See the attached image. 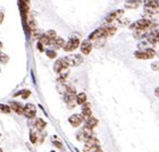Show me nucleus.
Wrapping results in <instances>:
<instances>
[{
	"label": "nucleus",
	"instance_id": "ddd939ff",
	"mask_svg": "<svg viewBox=\"0 0 159 152\" xmlns=\"http://www.w3.org/2000/svg\"><path fill=\"white\" fill-rule=\"evenodd\" d=\"M147 41L150 44H156L157 42H159V30H153L151 33H149L147 35Z\"/></svg>",
	"mask_w": 159,
	"mask_h": 152
},
{
	"label": "nucleus",
	"instance_id": "f8f14e48",
	"mask_svg": "<svg viewBox=\"0 0 159 152\" xmlns=\"http://www.w3.org/2000/svg\"><path fill=\"white\" fill-rule=\"evenodd\" d=\"M83 116L82 115H79V114H75V115H72L68 118V122H70V124L73 127H79L81 124H82L83 122Z\"/></svg>",
	"mask_w": 159,
	"mask_h": 152
},
{
	"label": "nucleus",
	"instance_id": "39448f33",
	"mask_svg": "<svg viewBox=\"0 0 159 152\" xmlns=\"http://www.w3.org/2000/svg\"><path fill=\"white\" fill-rule=\"evenodd\" d=\"M70 66V64L67 61V58L66 57H64V58H59L58 60H56V63L53 65V70L56 72V73H61L64 70H66Z\"/></svg>",
	"mask_w": 159,
	"mask_h": 152
},
{
	"label": "nucleus",
	"instance_id": "f03ea898",
	"mask_svg": "<svg viewBox=\"0 0 159 152\" xmlns=\"http://www.w3.org/2000/svg\"><path fill=\"white\" fill-rule=\"evenodd\" d=\"M156 56V51L151 48L147 50H138L134 52V57L138 58V59H142V60H147V59H152L153 57Z\"/></svg>",
	"mask_w": 159,
	"mask_h": 152
},
{
	"label": "nucleus",
	"instance_id": "b1692460",
	"mask_svg": "<svg viewBox=\"0 0 159 152\" xmlns=\"http://www.w3.org/2000/svg\"><path fill=\"white\" fill-rule=\"evenodd\" d=\"M105 30H106V35H107V38H108V37H113L114 34L116 33L117 29L115 26L109 25V26H105Z\"/></svg>",
	"mask_w": 159,
	"mask_h": 152
},
{
	"label": "nucleus",
	"instance_id": "20e7f679",
	"mask_svg": "<svg viewBox=\"0 0 159 152\" xmlns=\"http://www.w3.org/2000/svg\"><path fill=\"white\" fill-rule=\"evenodd\" d=\"M152 23L150 20L148 18H141V20H136L134 23H132L129 25V29L132 31H135V30H141V29H147V27L150 26V24Z\"/></svg>",
	"mask_w": 159,
	"mask_h": 152
},
{
	"label": "nucleus",
	"instance_id": "412c9836",
	"mask_svg": "<svg viewBox=\"0 0 159 152\" xmlns=\"http://www.w3.org/2000/svg\"><path fill=\"white\" fill-rule=\"evenodd\" d=\"M96 145H99V141L96 139V137H89V139L85 141V145L84 146H96Z\"/></svg>",
	"mask_w": 159,
	"mask_h": 152
},
{
	"label": "nucleus",
	"instance_id": "f704fd0d",
	"mask_svg": "<svg viewBox=\"0 0 159 152\" xmlns=\"http://www.w3.org/2000/svg\"><path fill=\"white\" fill-rule=\"evenodd\" d=\"M151 68H152V70H156V72H158V70H159V61L151 64Z\"/></svg>",
	"mask_w": 159,
	"mask_h": 152
},
{
	"label": "nucleus",
	"instance_id": "7ed1b4c3",
	"mask_svg": "<svg viewBox=\"0 0 159 152\" xmlns=\"http://www.w3.org/2000/svg\"><path fill=\"white\" fill-rule=\"evenodd\" d=\"M92 129L90 126L85 125L81 131L76 134V139L79 140L80 142H85L86 140L92 136Z\"/></svg>",
	"mask_w": 159,
	"mask_h": 152
},
{
	"label": "nucleus",
	"instance_id": "4be33fe9",
	"mask_svg": "<svg viewBox=\"0 0 159 152\" xmlns=\"http://www.w3.org/2000/svg\"><path fill=\"white\" fill-rule=\"evenodd\" d=\"M76 102L77 105H84V103L86 102V94L85 93H79V94H76Z\"/></svg>",
	"mask_w": 159,
	"mask_h": 152
},
{
	"label": "nucleus",
	"instance_id": "2f4dec72",
	"mask_svg": "<svg viewBox=\"0 0 159 152\" xmlns=\"http://www.w3.org/2000/svg\"><path fill=\"white\" fill-rule=\"evenodd\" d=\"M8 60H9V57L7 56L6 53L0 52V63H2V64H7V63H8Z\"/></svg>",
	"mask_w": 159,
	"mask_h": 152
},
{
	"label": "nucleus",
	"instance_id": "6ab92c4d",
	"mask_svg": "<svg viewBox=\"0 0 159 152\" xmlns=\"http://www.w3.org/2000/svg\"><path fill=\"white\" fill-rule=\"evenodd\" d=\"M34 126H35V128H37L38 131H43V129L46 128L47 123L44 122L42 118H38L37 120H35V123H34Z\"/></svg>",
	"mask_w": 159,
	"mask_h": 152
},
{
	"label": "nucleus",
	"instance_id": "423d86ee",
	"mask_svg": "<svg viewBox=\"0 0 159 152\" xmlns=\"http://www.w3.org/2000/svg\"><path fill=\"white\" fill-rule=\"evenodd\" d=\"M67 61L70 64V66L76 67L79 65L83 63V56L82 55H79V53H74V55H70V56L66 57Z\"/></svg>",
	"mask_w": 159,
	"mask_h": 152
},
{
	"label": "nucleus",
	"instance_id": "aec40b11",
	"mask_svg": "<svg viewBox=\"0 0 159 152\" xmlns=\"http://www.w3.org/2000/svg\"><path fill=\"white\" fill-rule=\"evenodd\" d=\"M98 119L96 118V117H93V116H91V117H89V118L86 119V125L90 126L91 128H94L97 125H98Z\"/></svg>",
	"mask_w": 159,
	"mask_h": 152
},
{
	"label": "nucleus",
	"instance_id": "6e6552de",
	"mask_svg": "<svg viewBox=\"0 0 159 152\" xmlns=\"http://www.w3.org/2000/svg\"><path fill=\"white\" fill-rule=\"evenodd\" d=\"M18 3H20V13H22V16H23V20L25 22L29 10H30V0H18Z\"/></svg>",
	"mask_w": 159,
	"mask_h": 152
},
{
	"label": "nucleus",
	"instance_id": "c9c22d12",
	"mask_svg": "<svg viewBox=\"0 0 159 152\" xmlns=\"http://www.w3.org/2000/svg\"><path fill=\"white\" fill-rule=\"evenodd\" d=\"M53 145L57 146V148H59V149H61V148H63V144H61L59 141H53Z\"/></svg>",
	"mask_w": 159,
	"mask_h": 152
},
{
	"label": "nucleus",
	"instance_id": "cd10ccee",
	"mask_svg": "<svg viewBox=\"0 0 159 152\" xmlns=\"http://www.w3.org/2000/svg\"><path fill=\"white\" fill-rule=\"evenodd\" d=\"M16 96H20L23 99H27V98L31 96V91L30 90H23V91H20V93H17Z\"/></svg>",
	"mask_w": 159,
	"mask_h": 152
},
{
	"label": "nucleus",
	"instance_id": "58836bf2",
	"mask_svg": "<svg viewBox=\"0 0 159 152\" xmlns=\"http://www.w3.org/2000/svg\"><path fill=\"white\" fill-rule=\"evenodd\" d=\"M155 94H156V96L159 98V87H157V89L155 90Z\"/></svg>",
	"mask_w": 159,
	"mask_h": 152
},
{
	"label": "nucleus",
	"instance_id": "a211bd4d",
	"mask_svg": "<svg viewBox=\"0 0 159 152\" xmlns=\"http://www.w3.org/2000/svg\"><path fill=\"white\" fill-rule=\"evenodd\" d=\"M141 0H129L124 3V7L127 8V9H136L138 7L141 5Z\"/></svg>",
	"mask_w": 159,
	"mask_h": 152
},
{
	"label": "nucleus",
	"instance_id": "f3484780",
	"mask_svg": "<svg viewBox=\"0 0 159 152\" xmlns=\"http://www.w3.org/2000/svg\"><path fill=\"white\" fill-rule=\"evenodd\" d=\"M65 40L63 39V38L60 37H57L56 39L51 40V43H50V46H52L55 49H60V48H64V46H65Z\"/></svg>",
	"mask_w": 159,
	"mask_h": 152
},
{
	"label": "nucleus",
	"instance_id": "4468645a",
	"mask_svg": "<svg viewBox=\"0 0 159 152\" xmlns=\"http://www.w3.org/2000/svg\"><path fill=\"white\" fill-rule=\"evenodd\" d=\"M64 99H65V102H66V105L68 106V108H70V109L74 108V107H75V105L77 103L76 102V96H72V94H65Z\"/></svg>",
	"mask_w": 159,
	"mask_h": 152
},
{
	"label": "nucleus",
	"instance_id": "2eb2a0df",
	"mask_svg": "<svg viewBox=\"0 0 159 152\" xmlns=\"http://www.w3.org/2000/svg\"><path fill=\"white\" fill-rule=\"evenodd\" d=\"M82 116L85 120L92 116V109H91V105L90 103L85 102L84 105H82Z\"/></svg>",
	"mask_w": 159,
	"mask_h": 152
},
{
	"label": "nucleus",
	"instance_id": "c85d7f7f",
	"mask_svg": "<svg viewBox=\"0 0 159 152\" xmlns=\"http://www.w3.org/2000/svg\"><path fill=\"white\" fill-rule=\"evenodd\" d=\"M47 35V37L49 38L50 40H53V39H56L57 38V32L55 30H49V31H47L46 33H44Z\"/></svg>",
	"mask_w": 159,
	"mask_h": 152
},
{
	"label": "nucleus",
	"instance_id": "9d476101",
	"mask_svg": "<svg viewBox=\"0 0 159 152\" xmlns=\"http://www.w3.org/2000/svg\"><path fill=\"white\" fill-rule=\"evenodd\" d=\"M23 115L27 118H33L37 115V107L32 103H27L24 106V113Z\"/></svg>",
	"mask_w": 159,
	"mask_h": 152
},
{
	"label": "nucleus",
	"instance_id": "f257e3e1",
	"mask_svg": "<svg viewBox=\"0 0 159 152\" xmlns=\"http://www.w3.org/2000/svg\"><path fill=\"white\" fill-rule=\"evenodd\" d=\"M80 44H81V42H80L79 37H74V34H72L70 37V40L65 43L63 49L65 51H67V52H72V51H74V50H76L79 48Z\"/></svg>",
	"mask_w": 159,
	"mask_h": 152
},
{
	"label": "nucleus",
	"instance_id": "1a4fd4ad",
	"mask_svg": "<svg viewBox=\"0 0 159 152\" xmlns=\"http://www.w3.org/2000/svg\"><path fill=\"white\" fill-rule=\"evenodd\" d=\"M123 14H124V10L123 9H117L111 11L110 14H108L106 16V22L107 23H113L114 20H118L119 18H122Z\"/></svg>",
	"mask_w": 159,
	"mask_h": 152
},
{
	"label": "nucleus",
	"instance_id": "393cba45",
	"mask_svg": "<svg viewBox=\"0 0 159 152\" xmlns=\"http://www.w3.org/2000/svg\"><path fill=\"white\" fill-rule=\"evenodd\" d=\"M39 42L42 43L43 46H50V43H51V40L47 37L46 34H41V37L39 38Z\"/></svg>",
	"mask_w": 159,
	"mask_h": 152
},
{
	"label": "nucleus",
	"instance_id": "a19ab883",
	"mask_svg": "<svg viewBox=\"0 0 159 152\" xmlns=\"http://www.w3.org/2000/svg\"><path fill=\"white\" fill-rule=\"evenodd\" d=\"M0 152H2V150H1V149H0Z\"/></svg>",
	"mask_w": 159,
	"mask_h": 152
},
{
	"label": "nucleus",
	"instance_id": "72a5a7b5",
	"mask_svg": "<svg viewBox=\"0 0 159 152\" xmlns=\"http://www.w3.org/2000/svg\"><path fill=\"white\" fill-rule=\"evenodd\" d=\"M46 53H47V56L49 57L50 59H55V58L57 57V53H56V51H55V50H47Z\"/></svg>",
	"mask_w": 159,
	"mask_h": 152
},
{
	"label": "nucleus",
	"instance_id": "473e14b6",
	"mask_svg": "<svg viewBox=\"0 0 159 152\" xmlns=\"http://www.w3.org/2000/svg\"><path fill=\"white\" fill-rule=\"evenodd\" d=\"M149 42L148 41H146V42H141L138 44V49L139 50H147V49H149Z\"/></svg>",
	"mask_w": 159,
	"mask_h": 152
},
{
	"label": "nucleus",
	"instance_id": "7c9ffc66",
	"mask_svg": "<svg viewBox=\"0 0 159 152\" xmlns=\"http://www.w3.org/2000/svg\"><path fill=\"white\" fill-rule=\"evenodd\" d=\"M0 111H2V113H5V114H9L10 111H11V108H10V106L0 103Z\"/></svg>",
	"mask_w": 159,
	"mask_h": 152
},
{
	"label": "nucleus",
	"instance_id": "0eeeda50",
	"mask_svg": "<svg viewBox=\"0 0 159 152\" xmlns=\"http://www.w3.org/2000/svg\"><path fill=\"white\" fill-rule=\"evenodd\" d=\"M100 38H107L105 26L97 29V30H94L93 32H91V33H90V35H89L90 41H96L97 39H100Z\"/></svg>",
	"mask_w": 159,
	"mask_h": 152
},
{
	"label": "nucleus",
	"instance_id": "c756f323",
	"mask_svg": "<svg viewBox=\"0 0 159 152\" xmlns=\"http://www.w3.org/2000/svg\"><path fill=\"white\" fill-rule=\"evenodd\" d=\"M30 140L32 143H37L38 140H39V133H35V132H32L30 133Z\"/></svg>",
	"mask_w": 159,
	"mask_h": 152
},
{
	"label": "nucleus",
	"instance_id": "dca6fc26",
	"mask_svg": "<svg viewBox=\"0 0 159 152\" xmlns=\"http://www.w3.org/2000/svg\"><path fill=\"white\" fill-rule=\"evenodd\" d=\"M9 106H10V108H11V110H14L17 115H22V114L24 113V106L23 105H20V102L11 101V102L9 103Z\"/></svg>",
	"mask_w": 159,
	"mask_h": 152
},
{
	"label": "nucleus",
	"instance_id": "79ce46f5",
	"mask_svg": "<svg viewBox=\"0 0 159 152\" xmlns=\"http://www.w3.org/2000/svg\"><path fill=\"white\" fill-rule=\"evenodd\" d=\"M157 55H158V56H159V52H158V53H157Z\"/></svg>",
	"mask_w": 159,
	"mask_h": 152
},
{
	"label": "nucleus",
	"instance_id": "9b49d317",
	"mask_svg": "<svg viewBox=\"0 0 159 152\" xmlns=\"http://www.w3.org/2000/svg\"><path fill=\"white\" fill-rule=\"evenodd\" d=\"M92 47H93V44L91 43V41L88 39L81 42L80 49H81V52H82L83 55H89V53L91 52V50H92Z\"/></svg>",
	"mask_w": 159,
	"mask_h": 152
},
{
	"label": "nucleus",
	"instance_id": "5701e85b",
	"mask_svg": "<svg viewBox=\"0 0 159 152\" xmlns=\"http://www.w3.org/2000/svg\"><path fill=\"white\" fill-rule=\"evenodd\" d=\"M144 6L152 7V8L159 9V0H146L144 1Z\"/></svg>",
	"mask_w": 159,
	"mask_h": 152
},
{
	"label": "nucleus",
	"instance_id": "4c0bfd02",
	"mask_svg": "<svg viewBox=\"0 0 159 152\" xmlns=\"http://www.w3.org/2000/svg\"><path fill=\"white\" fill-rule=\"evenodd\" d=\"M2 22H3V13L0 11V24L2 23Z\"/></svg>",
	"mask_w": 159,
	"mask_h": 152
},
{
	"label": "nucleus",
	"instance_id": "e433bc0d",
	"mask_svg": "<svg viewBox=\"0 0 159 152\" xmlns=\"http://www.w3.org/2000/svg\"><path fill=\"white\" fill-rule=\"evenodd\" d=\"M38 49H39L40 51H43V44L41 42L38 43Z\"/></svg>",
	"mask_w": 159,
	"mask_h": 152
},
{
	"label": "nucleus",
	"instance_id": "ea45409f",
	"mask_svg": "<svg viewBox=\"0 0 159 152\" xmlns=\"http://www.w3.org/2000/svg\"><path fill=\"white\" fill-rule=\"evenodd\" d=\"M1 48H2V43L0 42V49H1Z\"/></svg>",
	"mask_w": 159,
	"mask_h": 152
},
{
	"label": "nucleus",
	"instance_id": "bb28decb",
	"mask_svg": "<svg viewBox=\"0 0 159 152\" xmlns=\"http://www.w3.org/2000/svg\"><path fill=\"white\" fill-rule=\"evenodd\" d=\"M94 47L97 48H100V47H103L105 46V43H106V38H100V39H97L94 41Z\"/></svg>",
	"mask_w": 159,
	"mask_h": 152
},
{
	"label": "nucleus",
	"instance_id": "a878e982",
	"mask_svg": "<svg viewBox=\"0 0 159 152\" xmlns=\"http://www.w3.org/2000/svg\"><path fill=\"white\" fill-rule=\"evenodd\" d=\"M84 151L85 152H102L100 145L96 146H84Z\"/></svg>",
	"mask_w": 159,
	"mask_h": 152
}]
</instances>
